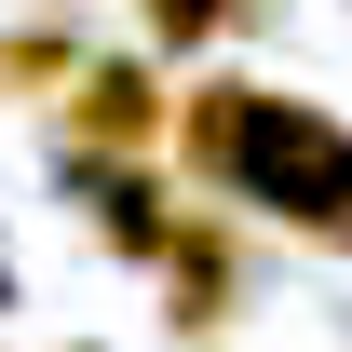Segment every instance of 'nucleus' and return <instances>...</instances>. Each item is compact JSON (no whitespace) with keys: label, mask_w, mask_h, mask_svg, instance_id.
Segmentation results:
<instances>
[{"label":"nucleus","mask_w":352,"mask_h":352,"mask_svg":"<svg viewBox=\"0 0 352 352\" xmlns=\"http://www.w3.org/2000/svg\"><path fill=\"white\" fill-rule=\"evenodd\" d=\"M163 163L190 176L204 204H230L244 230H285V244H311V258H352V122L311 109L298 82L190 68Z\"/></svg>","instance_id":"f257e3e1"},{"label":"nucleus","mask_w":352,"mask_h":352,"mask_svg":"<svg viewBox=\"0 0 352 352\" xmlns=\"http://www.w3.org/2000/svg\"><path fill=\"white\" fill-rule=\"evenodd\" d=\"M163 135H176V68L163 54H82L68 68V95H54V149L68 163H163Z\"/></svg>","instance_id":"f03ea898"},{"label":"nucleus","mask_w":352,"mask_h":352,"mask_svg":"<svg viewBox=\"0 0 352 352\" xmlns=\"http://www.w3.org/2000/svg\"><path fill=\"white\" fill-rule=\"evenodd\" d=\"M244 271H258V244H244V217L190 190V217H176L163 271H149V285H163V325H176V339H230V325H244Z\"/></svg>","instance_id":"7ed1b4c3"},{"label":"nucleus","mask_w":352,"mask_h":352,"mask_svg":"<svg viewBox=\"0 0 352 352\" xmlns=\"http://www.w3.org/2000/svg\"><path fill=\"white\" fill-rule=\"evenodd\" d=\"M68 190H82V217H95V244H109V258L163 271L176 217H190V176H176V163H68Z\"/></svg>","instance_id":"20e7f679"},{"label":"nucleus","mask_w":352,"mask_h":352,"mask_svg":"<svg viewBox=\"0 0 352 352\" xmlns=\"http://www.w3.org/2000/svg\"><path fill=\"white\" fill-rule=\"evenodd\" d=\"M135 14V54H163V68H204L258 28V0H122Z\"/></svg>","instance_id":"39448f33"},{"label":"nucleus","mask_w":352,"mask_h":352,"mask_svg":"<svg viewBox=\"0 0 352 352\" xmlns=\"http://www.w3.org/2000/svg\"><path fill=\"white\" fill-rule=\"evenodd\" d=\"M82 68V28L68 14H0V109H54Z\"/></svg>","instance_id":"423d86ee"},{"label":"nucleus","mask_w":352,"mask_h":352,"mask_svg":"<svg viewBox=\"0 0 352 352\" xmlns=\"http://www.w3.org/2000/svg\"><path fill=\"white\" fill-rule=\"evenodd\" d=\"M0 298H14V244H0Z\"/></svg>","instance_id":"0eeeda50"}]
</instances>
